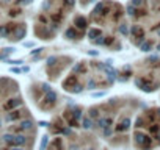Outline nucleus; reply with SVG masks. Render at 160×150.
<instances>
[{
	"instance_id": "f257e3e1",
	"label": "nucleus",
	"mask_w": 160,
	"mask_h": 150,
	"mask_svg": "<svg viewBox=\"0 0 160 150\" xmlns=\"http://www.w3.org/2000/svg\"><path fill=\"white\" fill-rule=\"evenodd\" d=\"M68 150H78V145H77V144H71Z\"/></svg>"
},
{
	"instance_id": "f03ea898",
	"label": "nucleus",
	"mask_w": 160,
	"mask_h": 150,
	"mask_svg": "<svg viewBox=\"0 0 160 150\" xmlns=\"http://www.w3.org/2000/svg\"><path fill=\"white\" fill-rule=\"evenodd\" d=\"M157 50H158V52H160V44H157Z\"/></svg>"
}]
</instances>
